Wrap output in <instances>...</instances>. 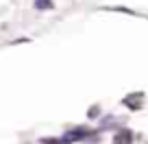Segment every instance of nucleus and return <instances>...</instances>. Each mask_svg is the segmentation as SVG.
Instances as JSON below:
<instances>
[{
    "instance_id": "1",
    "label": "nucleus",
    "mask_w": 148,
    "mask_h": 144,
    "mask_svg": "<svg viewBox=\"0 0 148 144\" xmlns=\"http://www.w3.org/2000/svg\"><path fill=\"white\" fill-rule=\"evenodd\" d=\"M142 101H144V94L135 92V94H129V96L124 98V105L129 107V109H139V107H142Z\"/></svg>"
},
{
    "instance_id": "2",
    "label": "nucleus",
    "mask_w": 148,
    "mask_h": 144,
    "mask_svg": "<svg viewBox=\"0 0 148 144\" xmlns=\"http://www.w3.org/2000/svg\"><path fill=\"white\" fill-rule=\"evenodd\" d=\"M131 131L129 129H124V131H120V133L116 135V140H113V144H131Z\"/></svg>"
},
{
    "instance_id": "4",
    "label": "nucleus",
    "mask_w": 148,
    "mask_h": 144,
    "mask_svg": "<svg viewBox=\"0 0 148 144\" xmlns=\"http://www.w3.org/2000/svg\"><path fill=\"white\" fill-rule=\"evenodd\" d=\"M98 112H100V109H98V107H94L92 112H89V118H96V116H98Z\"/></svg>"
},
{
    "instance_id": "3",
    "label": "nucleus",
    "mask_w": 148,
    "mask_h": 144,
    "mask_svg": "<svg viewBox=\"0 0 148 144\" xmlns=\"http://www.w3.org/2000/svg\"><path fill=\"white\" fill-rule=\"evenodd\" d=\"M35 9H52V0H35Z\"/></svg>"
}]
</instances>
